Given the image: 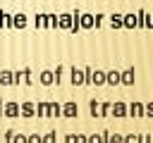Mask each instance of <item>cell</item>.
<instances>
[{"label":"cell","instance_id":"1","mask_svg":"<svg viewBox=\"0 0 153 143\" xmlns=\"http://www.w3.org/2000/svg\"><path fill=\"white\" fill-rule=\"evenodd\" d=\"M86 74H88L86 81H91V83H96V86H103V83H105V72H98V69H96V72H86Z\"/></svg>","mask_w":153,"mask_h":143},{"label":"cell","instance_id":"2","mask_svg":"<svg viewBox=\"0 0 153 143\" xmlns=\"http://www.w3.org/2000/svg\"><path fill=\"white\" fill-rule=\"evenodd\" d=\"M122 26H124V29H136V26H139V14H127V17H122Z\"/></svg>","mask_w":153,"mask_h":143},{"label":"cell","instance_id":"3","mask_svg":"<svg viewBox=\"0 0 153 143\" xmlns=\"http://www.w3.org/2000/svg\"><path fill=\"white\" fill-rule=\"evenodd\" d=\"M120 83H124V86H131V83H134V69H131V67L120 74Z\"/></svg>","mask_w":153,"mask_h":143},{"label":"cell","instance_id":"4","mask_svg":"<svg viewBox=\"0 0 153 143\" xmlns=\"http://www.w3.org/2000/svg\"><path fill=\"white\" fill-rule=\"evenodd\" d=\"M127 112H129L131 117H143V102H131V105H127Z\"/></svg>","mask_w":153,"mask_h":143},{"label":"cell","instance_id":"5","mask_svg":"<svg viewBox=\"0 0 153 143\" xmlns=\"http://www.w3.org/2000/svg\"><path fill=\"white\" fill-rule=\"evenodd\" d=\"M110 112H112L115 117H127V105H124V102H115Z\"/></svg>","mask_w":153,"mask_h":143},{"label":"cell","instance_id":"6","mask_svg":"<svg viewBox=\"0 0 153 143\" xmlns=\"http://www.w3.org/2000/svg\"><path fill=\"white\" fill-rule=\"evenodd\" d=\"M103 138H105V143H124V136H120V133H110V131H105Z\"/></svg>","mask_w":153,"mask_h":143},{"label":"cell","instance_id":"7","mask_svg":"<svg viewBox=\"0 0 153 143\" xmlns=\"http://www.w3.org/2000/svg\"><path fill=\"white\" fill-rule=\"evenodd\" d=\"M62 114L65 117H76V105L74 102H65L62 105Z\"/></svg>","mask_w":153,"mask_h":143},{"label":"cell","instance_id":"8","mask_svg":"<svg viewBox=\"0 0 153 143\" xmlns=\"http://www.w3.org/2000/svg\"><path fill=\"white\" fill-rule=\"evenodd\" d=\"M84 81H86V79H84V72L74 69V72H72V83H74V86H81Z\"/></svg>","mask_w":153,"mask_h":143},{"label":"cell","instance_id":"9","mask_svg":"<svg viewBox=\"0 0 153 143\" xmlns=\"http://www.w3.org/2000/svg\"><path fill=\"white\" fill-rule=\"evenodd\" d=\"M5 114H7V117H19V105H17V102H10V105L5 107Z\"/></svg>","mask_w":153,"mask_h":143},{"label":"cell","instance_id":"10","mask_svg":"<svg viewBox=\"0 0 153 143\" xmlns=\"http://www.w3.org/2000/svg\"><path fill=\"white\" fill-rule=\"evenodd\" d=\"M105 83H112V86L120 83V72H108L105 74Z\"/></svg>","mask_w":153,"mask_h":143},{"label":"cell","instance_id":"11","mask_svg":"<svg viewBox=\"0 0 153 143\" xmlns=\"http://www.w3.org/2000/svg\"><path fill=\"white\" fill-rule=\"evenodd\" d=\"M91 114H93V117H103V105L93 100V102H91Z\"/></svg>","mask_w":153,"mask_h":143},{"label":"cell","instance_id":"12","mask_svg":"<svg viewBox=\"0 0 153 143\" xmlns=\"http://www.w3.org/2000/svg\"><path fill=\"white\" fill-rule=\"evenodd\" d=\"M22 112H24V114H26V117H31V114H33V112H36V107H33V105H31V102H26V105H22Z\"/></svg>","mask_w":153,"mask_h":143},{"label":"cell","instance_id":"13","mask_svg":"<svg viewBox=\"0 0 153 143\" xmlns=\"http://www.w3.org/2000/svg\"><path fill=\"white\" fill-rule=\"evenodd\" d=\"M86 143H105V138H103V133H93L91 138H86Z\"/></svg>","mask_w":153,"mask_h":143},{"label":"cell","instance_id":"14","mask_svg":"<svg viewBox=\"0 0 153 143\" xmlns=\"http://www.w3.org/2000/svg\"><path fill=\"white\" fill-rule=\"evenodd\" d=\"M0 83H12V74L10 72H2L0 74Z\"/></svg>","mask_w":153,"mask_h":143},{"label":"cell","instance_id":"15","mask_svg":"<svg viewBox=\"0 0 153 143\" xmlns=\"http://www.w3.org/2000/svg\"><path fill=\"white\" fill-rule=\"evenodd\" d=\"M124 143H139V133H127L124 136Z\"/></svg>","mask_w":153,"mask_h":143},{"label":"cell","instance_id":"16","mask_svg":"<svg viewBox=\"0 0 153 143\" xmlns=\"http://www.w3.org/2000/svg\"><path fill=\"white\" fill-rule=\"evenodd\" d=\"M143 117H153V102H146L143 105Z\"/></svg>","mask_w":153,"mask_h":143},{"label":"cell","instance_id":"17","mask_svg":"<svg viewBox=\"0 0 153 143\" xmlns=\"http://www.w3.org/2000/svg\"><path fill=\"white\" fill-rule=\"evenodd\" d=\"M41 81H43V83H53V74H50V72H43V74H41Z\"/></svg>","mask_w":153,"mask_h":143},{"label":"cell","instance_id":"18","mask_svg":"<svg viewBox=\"0 0 153 143\" xmlns=\"http://www.w3.org/2000/svg\"><path fill=\"white\" fill-rule=\"evenodd\" d=\"M110 24H112V26H117V29H122V17H120V14H115Z\"/></svg>","mask_w":153,"mask_h":143},{"label":"cell","instance_id":"19","mask_svg":"<svg viewBox=\"0 0 153 143\" xmlns=\"http://www.w3.org/2000/svg\"><path fill=\"white\" fill-rule=\"evenodd\" d=\"M26 143H43V138L33 133V136H29V138H26Z\"/></svg>","mask_w":153,"mask_h":143},{"label":"cell","instance_id":"20","mask_svg":"<svg viewBox=\"0 0 153 143\" xmlns=\"http://www.w3.org/2000/svg\"><path fill=\"white\" fill-rule=\"evenodd\" d=\"M110 110H112V105H110V102H103V117H108Z\"/></svg>","mask_w":153,"mask_h":143},{"label":"cell","instance_id":"21","mask_svg":"<svg viewBox=\"0 0 153 143\" xmlns=\"http://www.w3.org/2000/svg\"><path fill=\"white\" fill-rule=\"evenodd\" d=\"M38 112H41V114H48V102H41V105H38Z\"/></svg>","mask_w":153,"mask_h":143},{"label":"cell","instance_id":"22","mask_svg":"<svg viewBox=\"0 0 153 143\" xmlns=\"http://www.w3.org/2000/svg\"><path fill=\"white\" fill-rule=\"evenodd\" d=\"M43 143H55V133H45V138H43Z\"/></svg>","mask_w":153,"mask_h":143},{"label":"cell","instance_id":"23","mask_svg":"<svg viewBox=\"0 0 153 143\" xmlns=\"http://www.w3.org/2000/svg\"><path fill=\"white\" fill-rule=\"evenodd\" d=\"M81 24H84V26H91V24H93V19H91V17H84V21H81Z\"/></svg>","mask_w":153,"mask_h":143},{"label":"cell","instance_id":"24","mask_svg":"<svg viewBox=\"0 0 153 143\" xmlns=\"http://www.w3.org/2000/svg\"><path fill=\"white\" fill-rule=\"evenodd\" d=\"M67 143H76V138L74 136H67Z\"/></svg>","mask_w":153,"mask_h":143}]
</instances>
